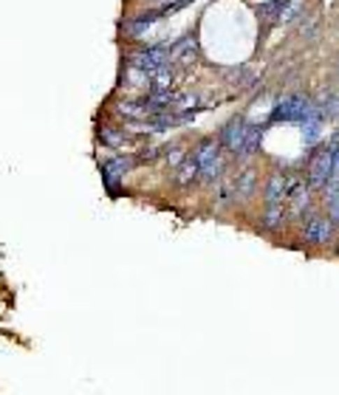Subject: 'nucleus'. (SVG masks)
<instances>
[{"instance_id": "obj_7", "label": "nucleus", "mask_w": 339, "mask_h": 395, "mask_svg": "<svg viewBox=\"0 0 339 395\" xmlns=\"http://www.w3.org/2000/svg\"><path fill=\"white\" fill-rule=\"evenodd\" d=\"M333 237V223L331 218H322V215H314L305 226V240L308 243H328Z\"/></svg>"}, {"instance_id": "obj_10", "label": "nucleus", "mask_w": 339, "mask_h": 395, "mask_svg": "<svg viewBox=\"0 0 339 395\" xmlns=\"http://www.w3.org/2000/svg\"><path fill=\"white\" fill-rule=\"evenodd\" d=\"M252 189H254V172H252V170H246V172H240V178L235 181V195L249 198V195H252Z\"/></svg>"}, {"instance_id": "obj_14", "label": "nucleus", "mask_w": 339, "mask_h": 395, "mask_svg": "<svg viewBox=\"0 0 339 395\" xmlns=\"http://www.w3.org/2000/svg\"><path fill=\"white\" fill-rule=\"evenodd\" d=\"M102 142L108 147H119L124 142V133H116V130H102Z\"/></svg>"}, {"instance_id": "obj_8", "label": "nucleus", "mask_w": 339, "mask_h": 395, "mask_svg": "<svg viewBox=\"0 0 339 395\" xmlns=\"http://www.w3.org/2000/svg\"><path fill=\"white\" fill-rule=\"evenodd\" d=\"M130 167H133V158H113L105 164V178H124Z\"/></svg>"}, {"instance_id": "obj_12", "label": "nucleus", "mask_w": 339, "mask_h": 395, "mask_svg": "<svg viewBox=\"0 0 339 395\" xmlns=\"http://www.w3.org/2000/svg\"><path fill=\"white\" fill-rule=\"evenodd\" d=\"M283 204L280 207H266V218H263V226L266 229H277L280 223H283Z\"/></svg>"}, {"instance_id": "obj_13", "label": "nucleus", "mask_w": 339, "mask_h": 395, "mask_svg": "<svg viewBox=\"0 0 339 395\" xmlns=\"http://www.w3.org/2000/svg\"><path fill=\"white\" fill-rule=\"evenodd\" d=\"M319 113L336 116V113H339V96H336V94H328V96L322 99V105H319Z\"/></svg>"}, {"instance_id": "obj_1", "label": "nucleus", "mask_w": 339, "mask_h": 395, "mask_svg": "<svg viewBox=\"0 0 339 395\" xmlns=\"http://www.w3.org/2000/svg\"><path fill=\"white\" fill-rule=\"evenodd\" d=\"M170 65V54H164V45H156V48H145V51H136L130 57V68H136L145 77H153L159 74L161 68Z\"/></svg>"}, {"instance_id": "obj_2", "label": "nucleus", "mask_w": 339, "mask_h": 395, "mask_svg": "<svg viewBox=\"0 0 339 395\" xmlns=\"http://www.w3.org/2000/svg\"><path fill=\"white\" fill-rule=\"evenodd\" d=\"M333 158H336V144L331 150H319L311 158V164H308V184L314 189H325V184L331 181V175H333Z\"/></svg>"}, {"instance_id": "obj_11", "label": "nucleus", "mask_w": 339, "mask_h": 395, "mask_svg": "<svg viewBox=\"0 0 339 395\" xmlns=\"http://www.w3.org/2000/svg\"><path fill=\"white\" fill-rule=\"evenodd\" d=\"M300 12H303V0H286V6L280 9V23H291L294 17H300Z\"/></svg>"}, {"instance_id": "obj_5", "label": "nucleus", "mask_w": 339, "mask_h": 395, "mask_svg": "<svg viewBox=\"0 0 339 395\" xmlns=\"http://www.w3.org/2000/svg\"><path fill=\"white\" fill-rule=\"evenodd\" d=\"M286 195H289V178L283 172H275L266 184V207L286 204Z\"/></svg>"}, {"instance_id": "obj_3", "label": "nucleus", "mask_w": 339, "mask_h": 395, "mask_svg": "<svg viewBox=\"0 0 339 395\" xmlns=\"http://www.w3.org/2000/svg\"><path fill=\"white\" fill-rule=\"evenodd\" d=\"M198 164H201V172L207 181H215L221 175V139H207L201 142L198 153H195Z\"/></svg>"}, {"instance_id": "obj_9", "label": "nucleus", "mask_w": 339, "mask_h": 395, "mask_svg": "<svg viewBox=\"0 0 339 395\" xmlns=\"http://www.w3.org/2000/svg\"><path fill=\"white\" fill-rule=\"evenodd\" d=\"M198 172H201V164H198L195 156H189V158L181 164V170H178V184H189V181H195Z\"/></svg>"}, {"instance_id": "obj_6", "label": "nucleus", "mask_w": 339, "mask_h": 395, "mask_svg": "<svg viewBox=\"0 0 339 395\" xmlns=\"http://www.w3.org/2000/svg\"><path fill=\"white\" fill-rule=\"evenodd\" d=\"M243 139H246V121H243V119H232V121L224 127L221 144H224L229 153H235V156H238V150H240Z\"/></svg>"}, {"instance_id": "obj_4", "label": "nucleus", "mask_w": 339, "mask_h": 395, "mask_svg": "<svg viewBox=\"0 0 339 395\" xmlns=\"http://www.w3.org/2000/svg\"><path fill=\"white\" fill-rule=\"evenodd\" d=\"M314 110V105L305 99V96H289V99H283L277 107H275V113H271V119H286V121H303L308 113Z\"/></svg>"}]
</instances>
